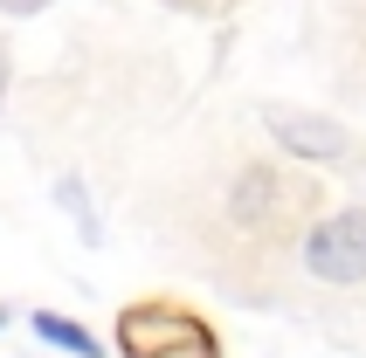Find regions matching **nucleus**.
<instances>
[{
  "mask_svg": "<svg viewBox=\"0 0 366 358\" xmlns=\"http://www.w3.org/2000/svg\"><path fill=\"white\" fill-rule=\"evenodd\" d=\"M290 207H311V186L290 179V173H277V165H249V173L235 179V193H228V214L242 220V227H263V235L290 214Z\"/></svg>",
  "mask_w": 366,
  "mask_h": 358,
  "instance_id": "nucleus-3",
  "label": "nucleus"
},
{
  "mask_svg": "<svg viewBox=\"0 0 366 358\" xmlns=\"http://www.w3.org/2000/svg\"><path fill=\"white\" fill-rule=\"evenodd\" d=\"M35 338H49L56 352H69V358H104V344L90 338L76 317H56V310H35Z\"/></svg>",
  "mask_w": 366,
  "mask_h": 358,
  "instance_id": "nucleus-5",
  "label": "nucleus"
},
{
  "mask_svg": "<svg viewBox=\"0 0 366 358\" xmlns=\"http://www.w3.org/2000/svg\"><path fill=\"white\" fill-rule=\"evenodd\" d=\"M118 352L124 358H222L214 324L180 310V303H132L118 317Z\"/></svg>",
  "mask_w": 366,
  "mask_h": 358,
  "instance_id": "nucleus-1",
  "label": "nucleus"
},
{
  "mask_svg": "<svg viewBox=\"0 0 366 358\" xmlns=\"http://www.w3.org/2000/svg\"><path fill=\"white\" fill-rule=\"evenodd\" d=\"M0 324H7V310H0Z\"/></svg>",
  "mask_w": 366,
  "mask_h": 358,
  "instance_id": "nucleus-7",
  "label": "nucleus"
},
{
  "mask_svg": "<svg viewBox=\"0 0 366 358\" xmlns=\"http://www.w3.org/2000/svg\"><path fill=\"white\" fill-rule=\"evenodd\" d=\"M56 200L83 220V241H97V214H90V200H83V186H76V179H62V186H56Z\"/></svg>",
  "mask_w": 366,
  "mask_h": 358,
  "instance_id": "nucleus-6",
  "label": "nucleus"
},
{
  "mask_svg": "<svg viewBox=\"0 0 366 358\" xmlns=\"http://www.w3.org/2000/svg\"><path fill=\"white\" fill-rule=\"evenodd\" d=\"M305 269L318 282H339V290L366 282V214H332V220H318V227L305 235Z\"/></svg>",
  "mask_w": 366,
  "mask_h": 358,
  "instance_id": "nucleus-2",
  "label": "nucleus"
},
{
  "mask_svg": "<svg viewBox=\"0 0 366 358\" xmlns=\"http://www.w3.org/2000/svg\"><path fill=\"white\" fill-rule=\"evenodd\" d=\"M269 138L297 159H346L352 152V138L332 118H305V111H269Z\"/></svg>",
  "mask_w": 366,
  "mask_h": 358,
  "instance_id": "nucleus-4",
  "label": "nucleus"
}]
</instances>
